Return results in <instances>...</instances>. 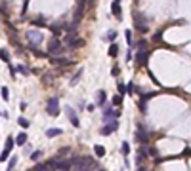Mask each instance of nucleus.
Here are the masks:
<instances>
[{"instance_id":"f257e3e1","label":"nucleus","mask_w":191,"mask_h":171,"mask_svg":"<svg viewBox=\"0 0 191 171\" xmlns=\"http://www.w3.org/2000/svg\"><path fill=\"white\" fill-rule=\"evenodd\" d=\"M75 163V169L73 171H90L92 166H94V158L92 156H82V158H71Z\"/></svg>"},{"instance_id":"f03ea898","label":"nucleus","mask_w":191,"mask_h":171,"mask_svg":"<svg viewBox=\"0 0 191 171\" xmlns=\"http://www.w3.org/2000/svg\"><path fill=\"white\" fill-rule=\"evenodd\" d=\"M63 52H65V44H63L58 36L48 42V53H50V55H61Z\"/></svg>"},{"instance_id":"7ed1b4c3","label":"nucleus","mask_w":191,"mask_h":171,"mask_svg":"<svg viewBox=\"0 0 191 171\" xmlns=\"http://www.w3.org/2000/svg\"><path fill=\"white\" fill-rule=\"evenodd\" d=\"M46 112L50 116H58L59 114V99L58 97H50L46 101Z\"/></svg>"},{"instance_id":"20e7f679","label":"nucleus","mask_w":191,"mask_h":171,"mask_svg":"<svg viewBox=\"0 0 191 171\" xmlns=\"http://www.w3.org/2000/svg\"><path fill=\"white\" fill-rule=\"evenodd\" d=\"M136 141L140 142L141 146H147V145H149V133L145 131L143 126H138V129H136Z\"/></svg>"},{"instance_id":"39448f33","label":"nucleus","mask_w":191,"mask_h":171,"mask_svg":"<svg viewBox=\"0 0 191 171\" xmlns=\"http://www.w3.org/2000/svg\"><path fill=\"white\" fill-rule=\"evenodd\" d=\"M134 27L138 29V32H147V25L141 13H134Z\"/></svg>"},{"instance_id":"423d86ee","label":"nucleus","mask_w":191,"mask_h":171,"mask_svg":"<svg viewBox=\"0 0 191 171\" xmlns=\"http://www.w3.org/2000/svg\"><path fill=\"white\" fill-rule=\"evenodd\" d=\"M147 59H149V52H147V49H138V53H136V65L138 67H145Z\"/></svg>"},{"instance_id":"0eeeda50","label":"nucleus","mask_w":191,"mask_h":171,"mask_svg":"<svg viewBox=\"0 0 191 171\" xmlns=\"http://www.w3.org/2000/svg\"><path fill=\"white\" fill-rule=\"evenodd\" d=\"M27 40H29L31 48H37L40 42H42V34H40L38 31H31L29 34H27Z\"/></svg>"},{"instance_id":"6e6552de","label":"nucleus","mask_w":191,"mask_h":171,"mask_svg":"<svg viewBox=\"0 0 191 171\" xmlns=\"http://www.w3.org/2000/svg\"><path fill=\"white\" fill-rule=\"evenodd\" d=\"M82 44H84V40H79L73 32H67V36H65V46L67 48H76V46H82Z\"/></svg>"},{"instance_id":"1a4fd4ad","label":"nucleus","mask_w":191,"mask_h":171,"mask_svg":"<svg viewBox=\"0 0 191 171\" xmlns=\"http://www.w3.org/2000/svg\"><path fill=\"white\" fill-rule=\"evenodd\" d=\"M117 127H118V122H117V120H109V122H105V126L101 127V135H111V133H115Z\"/></svg>"},{"instance_id":"9d476101","label":"nucleus","mask_w":191,"mask_h":171,"mask_svg":"<svg viewBox=\"0 0 191 171\" xmlns=\"http://www.w3.org/2000/svg\"><path fill=\"white\" fill-rule=\"evenodd\" d=\"M118 116H121V112L111 109V106H105L103 109V122H109V120H117Z\"/></svg>"},{"instance_id":"9b49d317","label":"nucleus","mask_w":191,"mask_h":171,"mask_svg":"<svg viewBox=\"0 0 191 171\" xmlns=\"http://www.w3.org/2000/svg\"><path fill=\"white\" fill-rule=\"evenodd\" d=\"M65 114H67V118H69V122L73 124L75 127H79L80 126V120H79V116H76V112L71 109V106H65Z\"/></svg>"},{"instance_id":"f8f14e48","label":"nucleus","mask_w":191,"mask_h":171,"mask_svg":"<svg viewBox=\"0 0 191 171\" xmlns=\"http://www.w3.org/2000/svg\"><path fill=\"white\" fill-rule=\"evenodd\" d=\"M86 2H88V0H79L76 10H75V21H80L82 19V13H84V8H86Z\"/></svg>"},{"instance_id":"ddd939ff","label":"nucleus","mask_w":191,"mask_h":171,"mask_svg":"<svg viewBox=\"0 0 191 171\" xmlns=\"http://www.w3.org/2000/svg\"><path fill=\"white\" fill-rule=\"evenodd\" d=\"M111 12H113V15H115L117 19H121V17H122V10H121V0H113V4H111Z\"/></svg>"},{"instance_id":"4468645a","label":"nucleus","mask_w":191,"mask_h":171,"mask_svg":"<svg viewBox=\"0 0 191 171\" xmlns=\"http://www.w3.org/2000/svg\"><path fill=\"white\" fill-rule=\"evenodd\" d=\"M52 65H71L69 59H63V57H52Z\"/></svg>"},{"instance_id":"2eb2a0df","label":"nucleus","mask_w":191,"mask_h":171,"mask_svg":"<svg viewBox=\"0 0 191 171\" xmlns=\"http://www.w3.org/2000/svg\"><path fill=\"white\" fill-rule=\"evenodd\" d=\"M58 135H61V127H52V129H46V137H58Z\"/></svg>"},{"instance_id":"dca6fc26","label":"nucleus","mask_w":191,"mask_h":171,"mask_svg":"<svg viewBox=\"0 0 191 171\" xmlns=\"http://www.w3.org/2000/svg\"><path fill=\"white\" fill-rule=\"evenodd\" d=\"M105 101H107V95H105V91H103V89H100V91H97V105L103 106Z\"/></svg>"},{"instance_id":"f3484780","label":"nucleus","mask_w":191,"mask_h":171,"mask_svg":"<svg viewBox=\"0 0 191 171\" xmlns=\"http://www.w3.org/2000/svg\"><path fill=\"white\" fill-rule=\"evenodd\" d=\"M25 142H27V133L23 131V133H19V135H17V137H16V145H19V146H23V145H25Z\"/></svg>"},{"instance_id":"a211bd4d","label":"nucleus","mask_w":191,"mask_h":171,"mask_svg":"<svg viewBox=\"0 0 191 171\" xmlns=\"http://www.w3.org/2000/svg\"><path fill=\"white\" fill-rule=\"evenodd\" d=\"M94 152H96L97 158H103V156H105V148H103L101 145H96V146H94Z\"/></svg>"},{"instance_id":"6ab92c4d","label":"nucleus","mask_w":191,"mask_h":171,"mask_svg":"<svg viewBox=\"0 0 191 171\" xmlns=\"http://www.w3.org/2000/svg\"><path fill=\"white\" fill-rule=\"evenodd\" d=\"M0 59H2L4 63H10V53H8V49H0Z\"/></svg>"},{"instance_id":"aec40b11","label":"nucleus","mask_w":191,"mask_h":171,"mask_svg":"<svg viewBox=\"0 0 191 171\" xmlns=\"http://www.w3.org/2000/svg\"><path fill=\"white\" fill-rule=\"evenodd\" d=\"M109 55H111V57H117V55H118V46H117V44H111V46H109Z\"/></svg>"},{"instance_id":"412c9836","label":"nucleus","mask_w":191,"mask_h":171,"mask_svg":"<svg viewBox=\"0 0 191 171\" xmlns=\"http://www.w3.org/2000/svg\"><path fill=\"white\" fill-rule=\"evenodd\" d=\"M115 38H117V32H115V31H109V32L103 36V40H109V42H115Z\"/></svg>"},{"instance_id":"4be33fe9","label":"nucleus","mask_w":191,"mask_h":171,"mask_svg":"<svg viewBox=\"0 0 191 171\" xmlns=\"http://www.w3.org/2000/svg\"><path fill=\"white\" fill-rule=\"evenodd\" d=\"M31 171H50V166H48V163H38V166Z\"/></svg>"},{"instance_id":"5701e85b","label":"nucleus","mask_w":191,"mask_h":171,"mask_svg":"<svg viewBox=\"0 0 191 171\" xmlns=\"http://www.w3.org/2000/svg\"><path fill=\"white\" fill-rule=\"evenodd\" d=\"M13 145H16V142H13V137L10 135L8 139H6V150H10L12 152V148H13Z\"/></svg>"},{"instance_id":"b1692460","label":"nucleus","mask_w":191,"mask_h":171,"mask_svg":"<svg viewBox=\"0 0 191 171\" xmlns=\"http://www.w3.org/2000/svg\"><path fill=\"white\" fill-rule=\"evenodd\" d=\"M121 152H122V156H128V154H130V145H128V142H122Z\"/></svg>"},{"instance_id":"393cba45","label":"nucleus","mask_w":191,"mask_h":171,"mask_svg":"<svg viewBox=\"0 0 191 171\" xmlns=\"http://www.w3.org/2000/svg\"><path fill=\"white\" fill-rule=\"evenodd\" d=\"M117 89H118V93H121V95H124L126 91H128V88H126L122 82H118V84H117Z\"/></svg>"},{"instance_id":"a878e982","label":"nucleus","mask_w":191,"mask_h":171,"mask_svg":"<svg viewBox=\"0 0 191 171\" xmlns=\"http://www.w3.org/2000/svg\"><path fill=\"white\" fill-rule=\"evenodd\" d=\"M113 105H115V106H121V105H122V95H121V93L113 97Z\"/></svg>"},{"instance_id":"bb28decb","label":"nucleus","mask_w":191,"mask_h":171,"mask_svg":"<svg viewBox=\"0 0 191 171\" xmlns=\"http://www.w3.org/2000/svg\"><path fill=\"white\" fill-rule=\"evenodd\" d=\"M17 124H19L21 127H29V120L23 118V116H19V118H17Z\"/></svg>"},{"instance_id":"cd10ccee","label":"nucleus","mask_w":191,"mask_h":171,"mask_svg":"<svg viewBox=\"0 0 191 171\" xmlns=\"http://www.w3.org/2000/svg\"><path fill=\"white\" fill-rule=\"evenodd\" d=\"M16 163H17V158L13 156V158L8 162V169H6V171H13V167H16Z\"/></svg>"},{"instance_id":"c85d7f7f","label":"nucleus","mask_w":191,"mask_h":171,"mask_svg":"<svg viewBox=\"0 0 191 171\" xmlns=\"http://www.w3.org/2000/svg\"><path fill=\"white\" fill-rule=\"evenodd\" d=\"M40 158H42V152H40V150H37V152L31 154V160H34V162H38Z\"/></svg>"},{"instance_id":"c756f323","label":"nucleus","mask_w":191,"mask_h":171,"mask_svg":"<svg viewBox=\"0 0 191 171\" xmlns=\"http://www.w3.org/2000/svg\"><path fill=\"white\" fill-rule=\"evenodd\" d=\"M33 25H37V27H46V21L44 19H34V21H31Z\"/></svg>"},{"instance_id":"7c9ffc66","label":"nucleus","mask_w":191,"mask_h":171,"mask_svg":"<svg viewBox=\"0 0 191 171\" xmlns=\"http://www.w3.org/2000/svg\"><path fill=\"white\" fill-rule=\"evenodd\" d=\"M8 158H10V150H6V148H4V152L0 154V162H6Z\"/></svg>"},{"instance_id":"2f4dec72","label":"nucleus","mask_w":191,"mask_h":171,"mask_svg":"<svg viewBox=\"0 0 191 171\" xmlns=\"http://www.w3.org/2000/svg\"><path fill=\"white\" fill-rule=\"evenodd\" d=\"M16 69L19 70V72H21V74H29V72H31V70H29V69H27L25 65H19V67H16Z\"/></svg>"},{"instance_id":"473e14b6","label":"nucleus","mask_w":191,"mask_h":171,"mask_svg":"<svg viewBox=\"0 0 191 171\" xmlns=\"http://www.w3.org/2000/svg\"><path fill=\"white\" fill-rule=\"evenodd\" d=\"M80 74H82V69H80L79 72H76V74L73 76V80H71V84H73V86H76V82H79V78H80Z\"/></svg>"},{"instance_id":"72a5a7b5","label":"nucleus","mask_w":191,"mask_h":171,"mask_svg":"<svg viewBox=\"0 0 191 171\" xmlns=\"http://www.w3.org/2000/svg\"><path fill=\"white\" fill-rule=\"evenodd\" d=\"M8 95H10V91H8V88L4 86V88H2V99H4V101H8V99H10Z\"/></svg>"},{"instance_id":"f704fd0d","label":"nucleus","mask_w":191,"mask_h":171,"mask_svg":"<svg viewBox=\"0 0 191 171\" xmlns=\"http://www.w3.org/2000/svg\"><path fill=\"white\" fill-rule=\"evenodd\" d=\"M147 152H149V156H157L159 154V150L155 146H149V148H147Z\"/></svg>"},{"instance_id":"c9c22d12","label":"nucleus","mask_w":191,"mask_h":171,"mask_svg":"<svg viewBox=\"0 0 191 171\" xmlns=\"http://www.w3.org/2000/svg\"><path fill=\"white\" fill-rule=\"evenodd\" d=\"M161 38H162V32H161V31L153 34V42H161Z\"/></svg>"},{"instance_id":"e433bc0d","label":"nucleus","mask_w":191,"mask_h":171,"mask_svg":"<svg viewBox=\"0 0 191 171\" xmlns=\"http://www.w3.org/2000/svg\"><path fill=\"white\" fill-rule=\"evenodd\" d=\"M136 46H138V49H145L147 42H145V40H138V44H136Z\"/></svg>"},{"instance_id":"4c0bfd02","label":"nucleus","mask_w":191,"mask_h":171,"mask_svg":"<svg viewBox=\"0 0 191 171\" xmlns=\"http://www.w3.org/2000/svg\"><path fill=\"white\" fill-rule=\"evenodd\" d=\"M183 156H191V148H186V150H183L180 156H176V158H183Z\"/></svg>"},{"instance_id":"58836bf2","label":"nucleus","mask_w":191,"mask_h":171,"mask_svg":"<svg viewBox=\"0 0 191 171\" xmlns=\"http://www.w3.org/2000/svg\"><path fill=\"white\" fill-rule=\"evenodd\" d=\"M124 34H126V42H128V44H132V31H126Z\"/></svg>"},{"instance_id":"ea45409f","label":"nucleus","mask_w":191,"mask_h":171,"mask_svg":"<svg viewBox=\"0 0 191 171\" xmlns=\"http://www.w3.org/2000/svg\"><path fill=\"white\" fill-rule=\"evenodd\" d=\"M111 74H113V76H118V74H121V69H118V67H113Z\"/></svg>"},{"instance_id":"a19ab883","label":"nucleus","mask_w":191,"mask_h":171,"mask_svg":"<svg viewBox=\"0 0 191 171\" xmlns=\"http://www.w3.org/2000/svg\"><path fill=\"white\" fill-rule=\"evenodd\" d=\"M140 110L145 112V101H143V99H140Z\"/></svg>"},{"instance_id":"79ce46f5","label":"nucleus","mask_w":191,"mask_h":171,"mask_svg":"<svg viewBox=\"0 0 191 171\" xmlns=\"http://www.w3.org/2000/svg\"><path fill=\"white\" fill-rule=\"evenodd\" d=\"M132 91H134V84L130 82V84H128V93H132Z\"/></svg>"},{"instance_id":"37998d69","label":"nucleus","mask_w":191,"mask_h":171,"mask_svg":"<svg viewBox=\"0 0 191 171\" xmlns=\"http://www.w3.org/2000/svg\"><path fill=\"white\" fill-rule=\"evenodd\" d=\"M0 114H2V110H0Z\"/></svg>"},{"instance_id":"c03bdc74","label":"nucleus","mask_w":191,"mask_h":171,"mask_svg":"<svg viewBox=\"0 0 191 171\" xmlns=\"http://www.w3.org/2000/svg\"><path fill=\"white\" fill-rule=\"evenodd\" d=\"M100 171H103V169H100Z\"/></svg>"}]
</instances>
